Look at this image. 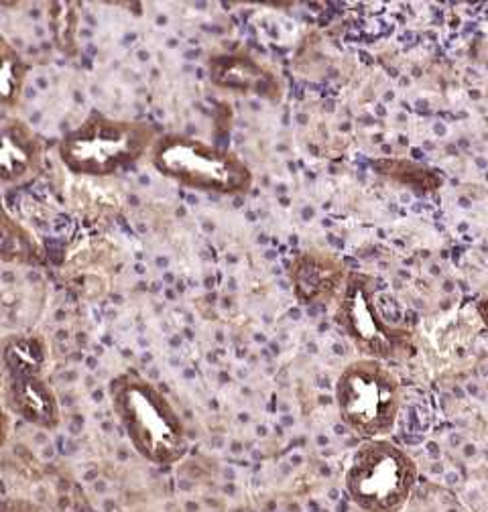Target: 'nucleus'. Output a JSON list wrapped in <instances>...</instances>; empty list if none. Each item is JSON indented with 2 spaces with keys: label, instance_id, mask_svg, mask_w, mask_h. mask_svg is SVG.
<instances>
[{
  "label": "nucleus",
  "instance_id": "nucleus-2",
  "mask_svg": "<svg viewBox=\"0 0 488 512\" xmlns=\"http://www.w3.org/2000/svg\"><path fill=\"white\" fill-rule=\"evenodd\" d=\"M153 143L147 124L92 114L59 145L64 165L82 175H112L135 163Z\"/></svg>",
  "mask_w": 488,
  "mask_h": 512
},
{
  "label": "nucleus",
  "instance_id": "nucleus-3",
  "mask_svg": "<svg viewBox=\"0 0 488 512\" xmlns=\"http://www.w3.org/2000/svg\"><path fill=\"white\" fill-rule=\"evenodd\" d=\"M153 165L181 185L214 194H240L253 183L249 167L234 153L183 135L159 139L153 147Z\"/></svg>",
  "mask_w": 488,
  "mask_h": 512
},
{
  "label": "nucleus",
  "instance_id": "nucleus-7",
  "mask_svg": "<svg viewBox=\"0 0 488 512\" xmlns=\"http://www.w3.org/2000/svg\"><path fill=\"white\" fill-rule=\"evenodd\" d=\"M41 147L35 135L19 120L3 126V149H0V175L5 183H21L37 173Z\"/></svg>",
  "mask_w": 488,
  "mask_h": 512
},
{
  "label": "nucleus",
  "instance_id": "nucleus-11",
  "mask_svg": "<svg viewBox=\"0 0 488 512\" xmlns=\"http://www.w3.org/2000/svg\"><path fill=\"white\" fill-rule=\"evenodd\" d=\"M5 364L11 378L35 376L41 372L43 348L31 338H15L5 346Z\"/></svg>",
  "mask_w": 488,
  "mask_h": 512
},
{
  "label": "nucleus",
  "instance_id": "nucleus-10",
  "mask_svg": "<svg viewBox=\"0 0 488 512\" xmlns=\"http://www.w3.org/2000/svg\"><path fill=\"white\" fill-rule=\"evenodd\" d=\"M297 297L303 303H314L322 297H330L338 283V269L332 261L318 259V256H299L291 271Z\"/></svg>",
  "mask_w": 488,
  "mask_h": 512
},
{
  "label": "nucleus",
  "instance_id": "nucleus-9",
  "mask_svg": "<svg viewBox=\"0 0 488 512\" xmlns=\"http://www.w3.org/2000/svg\"><path fill=\"white\" fill-rule=\"evenodd\" d=\"M212 80L218 86L232 88L238 92L265 94L269 88V78L261 66L247 55H224L210 63Z\"/></svg>",
  "mask_w": 488,
  "mask_h": 512
},
{
  "label": "nucleus",
  "instance_id": "nucleus-5",
  "mask_svg": "<svg viewBox=\"0 0 488 512\" xmlns=\"http://www.w3.org/2000/svg\"><path fill=\"white\" fill-rule=\"evenodd\" d=\"M336 405L342 421L354 433L375 439L387 433L397 419V382L377 360H356L338 376Z\"/></svg>",
  "mask_w": 488,
  "mask_h": 512
},
{
  "label": "nucleus",
  "instance_id": "nucleus-6",
  "mask_svg": "<svg viewBox=\"0 0 488 512\" xmlns=\"http://www.w3.org/2000/svg\"><path fill=\"white\" fill-rule=\"evenodd\" d=\"M338 324L364 354L373 358L391 354V338L377 311L373 291L358 275L346 281L338 309Z\"/></svg>",
  "mask_w": 488,
  "mask_h": 512
},
{
  "label": "nucleus",
  "instance_id": "nucleus-12",
  "mask_svg": "<svg viewBox=\"0 0 488 512\" xmlns=\"http://www.w3.org/2000/svg\"><path fill=\"white\" fill-rule=\"evenodd\" d=\"M25 68L19 59L17 53L9 51V47H5L3 51V74H0V84H3V100L9 104L21 90L23 84V74Z\"/></svg>",
  "mask_w": 488,
  "mask_h": 512
},
{
  "label": "nucleus",
  "instance_id": "nucleus-4",
  "mask_svg": "<svg viewBox=\"0 0 488 512\" xmlns=\"http://www.w3.org/2000/svg\"><path fill=\"white\" fill-rule=\"evenodd\" d=\"M415 482L411 460L389 441L371 439L354 452L344 486L348 498L366 512H395Z\"/></svg>",
  "mask_w": 488,
  "mask_h": 512
},
{
  "label": "nucleus",
  "instance_id": "nucleus-8",
  "mask_svg": "<svg viewBox=\"0 0 488 512\" xmlns=\"http://www.w3.org/2000/svg\"><path fill=\"white\" fill-rule=\"evenodd\" d=\"M11 407L29 423L53 429L59 423V405L49 384L39 376L11 378L7 387Z\"/></svg>",
  "mask_w": 488,
  "mask_h": 512
},
{
  "label": "nucleus",
  "instance_id": "nucleus-1",
  "mask_svg": "<svg viewBox=\"0 0 488 512\" xmlns=\"http://www.w3.org/2000/svg\"><path fill=\"white\" fill-rule=\"evenodd\" d=\"M110 397L133 447L147 462L171 466L186 456V427L151 382L135 372H125L112 380Z\"/></svg>",
  "mask_w": 488,
  "mask_h": 512
}]
</instances>
